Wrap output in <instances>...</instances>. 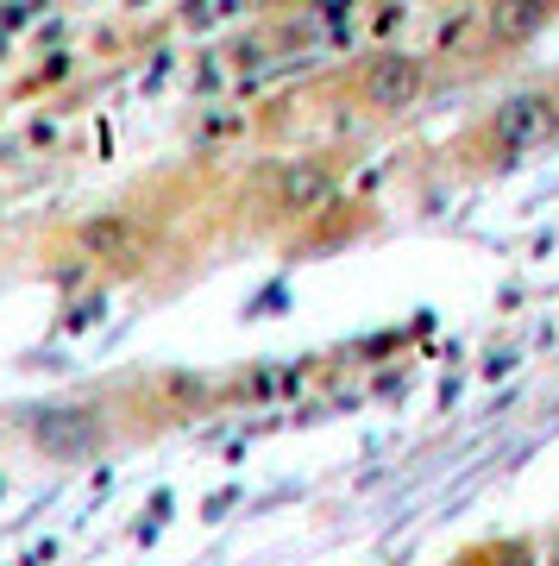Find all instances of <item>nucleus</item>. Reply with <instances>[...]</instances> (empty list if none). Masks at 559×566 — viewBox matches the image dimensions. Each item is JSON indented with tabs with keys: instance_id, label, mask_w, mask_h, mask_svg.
Returning <instances> with one entry per match:
<instances>
[{
	"instance_id": "f257e3e1",
	"label": "nucleus",
	"mask_w": 559,
	"mask_h": 566,
	"mask_svg": "<svg viewBox=\"0 0 559 566\" xmlns=\"http://www.w3.org/2000/svg\"><path fill=\"white\" fill-rule=\"evenodd\" d=\"M553 126H559V107H553V95H509V102L497 107V145L503 151H535V145H547L553 139Z\"/></svg>"
},
{
	"instance_id": "f03ea898",
	"label": "nucleus",
	"mask_w": 559,
	"mask_h": 566,
	"mask_svg": "<svg viewBox=\"0 0 559 566\" xmlns=\"http://www.w3.org/2000/svg\"><path fill=\"white\" fill-rule=\"evenodd\" d=\"M32 434H39L44 453H57V460H82V453H95L101 447V416L95 409H44V416H32Z\"/></svg>"
},
{
	"instance_id": "7ed1b4c3",
	"label": "nucleus",
	"mask_w": 559,
	"mask_h": 566,
	"mask_svg": "<svg viewBox=\"0 0 559 566\" xmlns=\"http://www.w3.org/2000/svg\"><path fill=\"white\" fill-rule=\"evenodd\" d=\"M415 95H421V57H409V51H383L365 70V102L371 107H409Z\"/></svg>"
},
{
	"instance_id": "20e7f679",
	"label": "nucleus",
	"mask_w": 559,
	"mask_h": 566,
	"mask_svg": "<svg viewBox=\"0 0 559 566\" xmlns=\"http://www.w3.org/2000/svg\"><path fill=\"white\" fill-rule=\"evenodd\" d=\"M327 189H334V177H327L320 164H289L283 182H277L283 208H320V202H327Z\"/></svg>"
},
{
	"instance_id": "39448f33",
	"label": "nucleus",
	"mask_w": 559,
	"mask_h": 566,
	"mask_svg": "<svg viewBox=\"0 0 559 566\" xmlns=\"http://www.w3.org/2000/svg\"><path fill=\"white\" fill-rule=\"evenodd\" d=\"M497 39H528V32H540L547 25V7H535V0H509V7H497Z\"/></svg>"
},
{
	"instance_id": "423d86ee",
	"label": "nucleus",
	"mask_w": 559,
	"mask_h": 566,
	"mask_svg": "<svg viewBox=\"0 0 559 566\" xmlns=\"http://www.w3.org/2000/svg\"><path fill=\"white\" fill-rule=\"evenodd\" d=\"M509 566H528V554H509Z\"/></svg>"
},
{
	"instance_id": "0eeeda50",
	"label": "nucleus",
	"mask_w": 559,
	"mask_h": 566,
	"mask_svg": "<svg viewBox=\"0 0 559 566\" xmlns=\"http://www.w3.org/2000/svg\"><path fill=\"white\" fill-rule=\"evenodd\" d=\"M553 566H559V547H553Z\"/></svg>"
}]
</instances>
